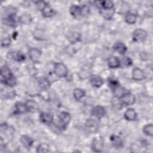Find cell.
Listing matches in <instances>:
<instances>
[{
	"label": "cell",
	"instance_id": "obj_1",
	"mask_svg": "<svg viewBox=\"0 0 153 153\" xmlns=\"http://www.w3.org/2000/svg\"><path fill=\"white\" fill-rule=\"evenodd\" d=\"M54 72L56 76L62 78L66 77L68 75V69L62 63H56L54 66Z\"/></svg>",
	"mask_w": 153,
	"mask_h": 153
},
{
	"label": "cell",
	"instance_id": "obj_2",
	"mask_svg": "<svg viewBox=\"0 0 153 153\" xmlns=\"http://www.w3.org/2000/svg\"><path fill=\"white\" fill-rule=\"evenodd\" d=\"M71 115L65 111L61 112L59 115V126L62 129H65L71 121Z\"/></svg>",
	"mask_w": 153,
	"mask_h": 153
},
{
	"label": "cell",
	"instance_id": "obj_3",
	"mask_svg": "<svg viewBox=\"0 0 153 153\" xmlns=\"http://www.w3.org/2000/svg\"><path fill=\"white\" fill-rule=\"evenodd\" d=\"M147 36L146 32L142 29H136L133 33V39L134 41L140 42L143 41Z\"/></svg>",
	"mask_w": 153,
	"mask_h": 153
},
{
	"label": "cell",
	"instance_id": "obj_4",
	"mask_svg": "<svg viewBox=\"0 0 153 153\" xmlns=\"http://www.w3.org/2000/svg\"><path fill=\"white\" fill-rule=\"evenodd\" d=\"M14 75L12 74L10 69L7 66H3L1 68V81L2 83H4L5 81L10 79Z\"/></svg>",
	"mask_w": 153,
	"mask_h": 153
},
{
	"label": "cell",
	"instance_id": "obj_5",
	"mask_svg": "<svg viewBox=\"0 0 153 153\" xmlns=\"http://www.w3.org/2000/svg\"><path fill=\"white\" fill-rule=\"evenodd\" d=\"M41 56V51L37 48H30L29 50V56L30 59L34 63L39 62Z\"/></svg>",
	"mask_w": 153,
	"mask_h": 153
},
{
	"label": "cell",
	"instance_id": "obj_6",
	"mask_svg": "<svg viewBox=\"0 0 153 153\" xmlns=\"http://www.w3.org/2000/svg\"><path fill=\"white\" fill-rule=\"evenodd\" d=\"M103 147V140L102 137H94L91 143V148L95 152L102 151Z\"/></svg>",
	"mask_w": 153,
	"mask_h": 153
},
{
	"label": "cell",
	"instance_id": "obj_7",
	"mask_svg": "<svg viewBox=\"0 0 153 153\" xmlns=\"http://www.w3.org/2000/svg\"><path fill=\"white\" fill-rule=\"evenodd\" d=\"M120 99L122 103L126 106L131 105L135 102V97L130 93H126Z\"/></svg>",
	"mask_w": 153,
	"mask_h": 153
},
{
	"label": "cell",
	"instance_id": "obj_8",
	"mask_svg": "<svg viewBox=\"0 0 153 153\" xmlns=\"http://www.w3.org/2000/svg\"><path fill=\"white\" fill-rule=\"evenodd\" d=\"M91 114L96 118H101L105 116L106 114V111L103 106L100 105H97L91 109Z\"/></svg>",
	"mask_w": 153,
	"mask_h": 153
},
{
	"label": "cell",
	"instance_id": "obj_9",
	"mask_svg": "<svg viewBox=\"0 0 153 153\" xmlns=\"http://www.w3.org/2000/svg\"><path fill=\"white\" fill-rule=\"evenodd\" d=\"M69 11L71 14L74 17L78 18L84 15L83 7H80L79 5H73L70 7Z\"/></svg>",
	"mask_w": 153,
	"mask_h": 153
},
{
	"label": "cell",
	"instance_id": "obj_10",
	"mask_svg": "<svg viewBox=\"0 0 153 153\" xmlns=\"http://www.w3.org/2000/svg\"><path fill=\"white\" fill-rule=\"evenodd\" d=\"M39 120L41 123L50 125L53 122V115L48 112H41L39 115Z\"/></svg>",
	"mask_w": 153,
	"mask_h": 153
},
{
	"label": "cell",
	"instance_id": "obj_11",
	"mask_svg": "<svg viewBox=\"0 0 153 153\" xmlns=\"http://www.w3.org/2000/svg\"><path fill=\"white\" fill-rule=\"evenodd\" d=\"M85 127L90 132H96L98 129V123L94 119H88L85 122Z\"/></svg>",
	"mask_w": 153,
	"mask_h": 153
},
{
	"label": "cell",
	"instance_id": "obj_12",
	"mask_svg": "<svg viewBox=\"0 0 153 153\" xmlns=\"http://www.w3.org/2000/svg\"><path fill=\"white\" fill-rule=\"evenodd\" d=\"M90 82L93 87L99 88L103 85V80L100 76L97 75H93L90 76Z\"/></svg>",
	"mask_w": 153,
	"mask_h": 153
},
{
	"label": "cell",
	"instance_id": "obj_13",
	"mask_svg": "<svg viewBox=\"0 0 153 153\" xmlns=\"http://www.w3.org/2000/svg\"><path fill=\"white\" fill-rule=\"evenodd\" d=\"M27 112H35L38 109V103L33 100H28L25 103Z\"/></svg>",
	"mask_w": 153,
	"mask_h": 153
},
{
	"label": "cell",
	"instance_id": "obj_14",
	"mask_svg": "<svg viewBox=\"0 0 153 153\" xmlns=\"http://www.w3.org/2000/svg\"><path fill=\"white\" fill-rule=\"evenodd\" d=\"M145 78L143 71L139 68H134L132 71V78L136 81H141Z\"/></svg>",
	"mask_w": 153,
	"mask_h": 153
},
{
	"label": "cell",
	"instance_id": "obj_15",
	"mask_svg": "<svg viewBox=\"0 0 153 153\" xmlns=\"http://www.w3.org/2000/svg\"><path fill=\"white\" fill-rule=\"evenodd\" d=\"M124 117L128 121H134L137 118V113L134 109L128 108L124 112Z\"/></svg>",
	"mask_w": 153,
	"mask_h": 153
},
{
	"label": "cell",
	"instance_id": "obj_16",
	"mask_svg": "<svg viewBox=\"0 0 153 153\" xmlns=\"http://www.w3.org/2000/svg\"><path fill=\"white\" fill-rule=\"evenodd\" d=\"M110 140L112 146L116 148H121L123 145V142L122 139L117 135H112L110 137Z\"/></svg>",
	"mask_w": 153,
	"mask_h": 153
},
{
	"label": "cell",
	"instance_id": "obj_17",
	"mask_svg": "<svg viewBox=\"0 0 153 153\" xmlns=\"http://www.w3.org/2000/svg\"><path fill=\"white\" fill-rule=\"evenodd\" d=\"M41 11L42 16L44 17L47 18L53 17L56 13L54 10L50 5H48V4H47V5L45 6V7L42 9Z\"/></svg>",
	"mask_w": 153,
	"mask_h": 153
},
{
	"label": "cell",
	"instance_id": "obj_18",
	"mask_svg": "<svg viewBox=\"0 0 153 153\" xmlns=\"http://www.w3.org/2000/svg\"><path fill=\"white\" fill-rule=\"evenodd\" d=\"M113 49L119 54H124L127 51V47L122 42H117L113 45Z\"/></svg>",
	"mask_w": 153,
	"mask_h": 153
},
{
	"label": "cell",
	"instance_id": "obj_19",
	"mask_svg": "<svg viewBox=\"0 0 153 153\" xmlns=\"http://www.w3.org/2000/svg\"><path fill=\"white\" fill-rule=\"evenodd\" d=\"M108 65L110 68H117L120 66L121 62L117 56H111L108 61Z\"/></svg>",
	"mask_w": 153,
	"mask_h": 153
},
{
	"label": "cell",
	"instance_id": "obj_20",
	"mask_svg": "<svg viewBox=\"0 0 153 153\" xmlns=\"http://www.w3.org/2000/svg\"><path fill=\"white\" fill-rule=\"evenodd\" d=\"M20 141L23 146L27 149H29L33 143V139L30 137L26 135L22 136L20 137Z\"/></svg>",
	"mask_w": 153,
	"mask_h": 153
},
{
	"label": "cell",
	"instance_id": "obj_21",
	"mask_svg": "<svg viewBox=\"0 0 153 153\" xmlns=\"http://www.w3.org/2000/svg\"><path fill=\"white\" fill-rule=\"evenodd\" d=\"M27 112L25 103L17 102L14 105V113L15 114H22Z\"/></svg>",
	"mask_w": 153,
	"mask_h": 153
},
{
	"label": "cell",
	"instance_id": "obj_22",
	"mask_svg": "<svg viewBox=\"0 0 153 153\" xmlns=\"http://www.w3.org/2000/svg\"><path fill=\"white\" fill-rule=\"evenodd\" d=\"M137 20V16L135 14L131 12H127L125 15V21L126 23L130 25L134 24Z\"/></svg>",
	"mask_w": 153,
	"mask_h": 153
},
{
	"label": "cell",
	"instance_id": "obj_23",
	"mask_svg": "<svg viewBox=\"0 0 153 153\" xmlns=\"http://www.w3.org/2000/svg\"><path fill=\"white\" fill-rule=\"evenodd\" d=\"M100 13L105 19L110 20L112 19V17L114 14L115 10L114 8L111 9V10H105V9L100 8Z\"/></svg>",
	"mask_w": 153,
	"mask_h": 153
},
{
	"label": "cell",
	"instance_id": "obj_24",
	"mask_svg": "<svg viewBox=\"0 0 153 153\" xmlns=\"http://www.w3.org/2000/svg\"><path fill=\"white\" fill-rule=\"evenodd\" d=\"M19 22L23 25H29L32 20L31 16L28 14H23L19 17Z\"/></svg>",
	"mask_w": 153,
	"mask_h": 153
},
{
	"label": "cell",
	"instance_id": "obj_25",
	"mask_svg": "<svg viewBox=\"0 0 153 153\" xmlns=\"http://www.w3.org/2000/svg\"><path fill=\"white\" fill-rule=\"evenodd\" d=\"M33 36L35 39L38 41L44 40L45 38V34L43 30L41 29H36L33 32Z\"/></svg>",
	"mask_w": 153,
	"mask_h": 153
},
{
	"label": "cell",
	"instance_id": "obj_26",
	"mask_svg": "<svg viewBox=\"0 0 153 153\" xmlns=\"http://www.w3.org/2000/svg\"><path fill=\"white\" fill-rule=\"evenodd\" d=\"M73 95L74 98L76 100H80L85 95V92L83 89L76 88H75L73 91Z\"/></svg>",
	"mask_w": 153,
	"mask_h": 153
},
{
	"label": "cell",
	"instance_id": "obj_27",
	"mask_svg": "<svg viewBox=\"0 0 153 153\" xmlns=\"http://www.w3.org/2000/svg\"><path fill=\"white\" fill-rule=\"evenodd\" d=\"M38 85L42 90H47L50 87V82L47 78L43 77L39 79Z\"/></svg>",
	"mask_w": 153,
	"mask_h": 153
},
{
	"label": "cell",
	"instance_id": "obj_28",
	"mask_svg": "<svg viewBox=\"0 0 153 153\" xmlns=\"http://www.w3.org/2000/svg\"><path fill=\"white\" fill-rule=\"evenodd\" d=\"M100 4V8L105 10H111L114 8V4L111 1H102L99 2Z\"/></svg>",
	"mask_w": 153,
	"mask_h": 153
},
{
	"label": "cell",
	"instance_id": "obj_29",
	"mask_svg": "<svg viewBox=\"0 0 153 153\" xmlns=\"http://www.w3.org/2000/svg\"><path fill=\"white\" fill-rule=\"evenodd\" d=\"M112 89L114 90V93L115 96L119 99H120L126 93L125 89L123 87H121L120 85H117Z\"/></svg>",
	"mask_w": 153,
	"mask_h": 153
},
{
	"label": "cell",
	"instance_id": "obj_30",
	"mask_svg": "<svg viewBox=\"0 0 153 153\" xmlns=\"http://www.w3.org/2000/svg\"><path fill=\"white\" fill-rule=\"evenodd\" d=\"M12 58L16 62H21L25 60V56L20 51H14L11 54Z\"/></svg>",
	"mask_w": 153,
	"mask_h": 153
},
{
	"label": "cell",
	"instance_id": "obj_31",
	"mask_svg": "<svg viewBox=\"0 0 153 153\" xmlns=\"http://www.w3.org/2000/svg\"><path fill=\"white\" fill-rule=\"evenodd\" d=\"M143 132L148 136H152L153 135V126L152 124H146L143 127Z\"/></svg>",
	"mask_w": 153,
	"mask_h": 153
},
{
	"label": "cell",
	"instance_id": "obj_32",
	"mask_svg": "<svg viewBox=\"0 0 153 153\" xmlns=\"http://www.w3.org/2000/svg\"><path fill=\"white\" fill-rule=\"evenodd\" d=\"M81 35L78 32H72L69 36V39L72 44H75L80 40Z\"/></svg>",
	"mask_w": 153,
	"mask_h": 153
},
{
	"label": "cell",
	"instance_id": "obj_33",
	"mask_svg": "<svg viewBox=\"0 0 153 153\" xmlns=\"http://www.w3.org/2000/svg\"><path fill=\"white\" fill-rule=\"evenodd\" d=\"M49 151V147L48 145L45 143L40 144L37 148L38 152H47Z\"/></svg>",
	"mask_w": 153,
	"mask_h": 153
},
{
	"label": "cell",
	"instance_id": "obj_34",
	"mask_svg": "<svg viewBox=\"0 0 153 153\" xmlns=\"http://www.w3.org/2000/svg\"><path fill=\"white\" fill-rule=\"evenodd\" d=\"M122 63L124 66L128 67L132 65V60L128 56H124L122 59Z\"/></svg>",
	"mask_w": 153,
	"mask_h": 153
},
{
	"label": "cell",
	"instance_id": "obj_35",
	"mask_svg": "<svg viewBox=\"0 0 153 153\" xmlns=\"http://www.w3.org/2000/svg\"><path fill=\"white\" fill-rule=\"evenodd\" d=\"M10 44H11V39L9 36H7L2 38L1 41L2 47H8L10 45Z\"/></svg>",
	"mask_w": 153,
	"mask_h": 153
},
{
	"label": "cell",
	"instance_id": "obj_36",
	"mask_svg": "<svg viewBox=\"0 0 153 153\" xmlns=\"http://www.w3.org/2000/svg\"><path fill=\"white\" fill-rule=\"evenodd\" d=\"M35 4H36V7L37 9L42 11L47 3H46L44 1H37V2H35Z\"/></svg>",
	"mask_w": 153,
	"mask_h": 153
}]
</instances>
